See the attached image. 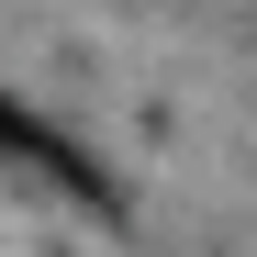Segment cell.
Segmentation results:
<instances>
[{
    "instance_id": "obj_1",
    "label": "cell",
    "mask_w": 257,
    "mask_h": 257,
    "mask_svg": "<svg viewBox=\"0 0 257 257\" xmlns=\"http://www.w3.org/2000/svg\"><path fill=\"white\" fill-rule=\"evenodd\" d=\"M0 157H23L34 179H56L67 201H90V212H123V190L101 179V157L78 146V135H56L45 112H23V101H0Z\"/></svg>"
}]
</instances>
